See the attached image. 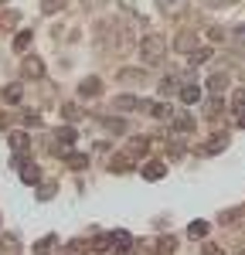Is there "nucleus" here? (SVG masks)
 Returning <instances> with one entry per match:
<instances>
[{
    "label": "nucleus",
    "mask_w": 245,
    "mask_h": 255,
    "mask_svg": "<svg viewBox=\"0 0 245 255\" xmlns=\"http://www.w3.org/2000/svg\"><path fill=\"white\" fill-rule=\"evenodd\" d=\"M113 245H116V249H129V245H133V238H129V232H113Z\"/></svg>",
    "instance_id": "25"
},
{
    "label": "nucleus",
    "mask_w": 245,
    "mask_h": 255,
    "mask_svg": "<svg viewBox=\"0 0 245 255\" xmlns=\"http://www.w3.org/2000/svg\"><path fill=\"white\" fill-rule=\"evenodd\" d=\"M201 255H225L222 249H218V245H204V252Z\"/></svg>",
    "instance_id": "32"
},
{
    "label": "nucleus",
    "mask_w": 245,
    "mask_h": 255,
    "mask_svg": "<svg viewBox=\"0 0 245 255\" xmlns=\"http://www.w3.org/2000/svg\"><path fill=\"white\" fill-rule=\"evenodd\" d=\"M146 113H150L153 119H167V123H174V116H177L170 102H150V109H146Z\"/></svg>",
    "instance_id": "7"
},
{
    "label": "nucleus",
    "mask_w": 245,
    "mask_h": 255,
    "mask_svg": "<svg viewBox=\"0 0 245 255\" xmlns=\"http://www.w3.org/2000/svg\"><path fill=\"white\" fill-rule=\"evenodd\" d=\"M31 38H34V34H31V31H27V27H24V31H20L17 38H14V51H27V48H31Z\"/></svg>",
    "instance_id": "20"
},
{
    "label": "nucleus",
    "mask_w": 245,
    "mask_h": 255,
    "mask_svg": "<svg viewBox=\"0 0 245 255\" xmlns=\"http://www.w3.org/2000/svg\"><path fill=\"white\" fill-rule=\"evenodd\" d=\"M140 58H143V65H160L163 61V41L157 34H146L140 41Z\"/></svg>",
    "instance_id": "1"
},
{
    "label": "nucleus",
    "mask_w": 245,
    "mask_h": 255,
    "mask_svg": "<svg viewBox=\"0 0 245 255\" xmlns=\"http://www.w3.org/2000/svg\"><path fill=\"white\" fill-rule=\"evenodd\" d=\"M20 99H24V85H20V82H10V85L3 89V102H7V106H17Z\"/></svg>",
    "instance_id": "15"
},
{
    "label": "nucleus",
    "mask_w": 245,
    "mask_h": 255,
    "mask_svg": "<svg viewBox=\"0 0 245 255\" xmlns=\"http://www.w3.org/2000/svg\"><path fill=\"white\" fill-rule=\"evenodd\" d=\"M55 191H58V184H55V180H41V184H38V201H51Z\"/></svg>",
    "instance_id": "17"
},
{
    "label": "nucleus",
    "mask_w": 245,
    "mask_h": 255,
    "mask_svg": "<svg viewBox=\"0 0 245 255\" xmlns=\"http://www.w3.org/2000/svg\"><path fill=\"white\" fill-rule=\"evenodd\" d=\"M116 255H136V252H133V245H129V249H116Z\"/></svg>",
    "instance_id": "33"
},
{
    "label": "nucleus",
    "mask_w": 245,
    "mask_h": 255,
    "mask_svg": "<svg viewBox=\"0 0 245 255\" xmlns=\"http://www.w3.org/2000/svg\"><path fill=\"white\" fill-rule=\"evenodd\" d=\"M20 72H24V79H44V61L41 58H27Z\"/></svg>",
    "instance_id": "10"
},
{
    "label": "nucleus",
    "mask_w": 245,
    "mask_h": 255,
    "mask_svg": "<svg viewBox=\"0 0 245 255\" xmlns=\"http://www.w3.org/2000/svg\"><path fill=\"white\" fill-rule=\"evenodd\" d=\"M55 245H58V238H55V235H48V238H41L38 245H34V252H48V249H55Z\"/></svg>",
    "instance_id": "27"
},
{
    "label": "nucleus",
    "mask_w": 245,
    "mask_h": 255,
    "mask_svg": "<svg viewBox=\"0 0 245 255\" xmlns=\"http://www.w3.org/2000/svg\"><path fill=\"white\" fill-rule=\"evenodd\" d=\"M177 96H181V102H184V106H194V102L201 99V89H198V85H191V82H184Z\"/></svg>",
    "instance_id": "13"
},
{
    "label": "nucleus",
    "mask_w": 245,
    "mask_h": 255,
    "mask_svg": "<svg viewBox=\"0 0 245 255\" xmlns=\"http://www.w3.org/2000/svg\"><path fill=\"white\" fill-rule=\"evenodd\" d=\"M174 92H181V82L174 79V75L160 79V96H174Z\"/></svg>",
    "instance_id": "18"
},
{
    "label": "nucleus",
    "mask_w": 245,
    "mask_h": 255,
    "mask_svg": "<svg viewBox=\"0 0 245 255\" xmlns=\"http://www.w3.org/2000/svg\"><path fill=\"white\" fill-rule=\"evenodd\" d=\"M146 153H150V139H146V136H133V139H129V146H126V157L143 160Z\"/></svg>",
    "instance_id": "4"
},
{
    "label": "nucleus",
    "mask_w": 245,
    "mask_h": 255,
    "mask_svg": "<svg viewBox=\"0 0 245 255\" xmlns=\"http://www.w3.org/2000/svg\"><path fill=\"white\" fill-rule=\"evenodd\" d=\"M225 89H228V75H225V72H215V75L208 79V92H211V96H222Z\"/></svg>",
    "instance_id": "14"
},
{
    "label": "nucleus",
    "mask_w": 245,
    "mask_h": 255,
    "mask_svg": "<svg viewBox=\"0 0 245 255\" xmlns=\"http://www.w3.org/2000/svg\"><path fill=\"white\" fill-rule=\"evenodd\" d=\"M102 92V79H96V75H89V79L79 82V96L82 99H96Z\"/></svg>",
    "instance_id": "5"
},
{
    "label": "nucleus",
    "mask_w": 245,
    "mask_h": 255,
    "mask_svg": "<svg viewBox=\"0 0 245 255\" xmlns=\"http://www.w3.org/2000/svg\"><path fill=\"white\" fill-rule=\"evenodd\" d=\"M24 157H27V153H24ZM24 157L14 160V163H17V170H20V180H24V184H34V187H38V184H41V170H38V163H31V160H24Z\"/></svg>",
    "instance_id": "2"
},
{
    "label": "nucleus",
    "mask_w": 245,
    "mask_h": 255,
    "mask_svg": "<svg viewBox=\"0 0 245 255\" xmlns=\"http://www.w3.org/2000/svg\"><path fill=\"white\" fill-rule=\"evenodd\" d=\"M65 163H68L72 170H85V167H89V157H82V153H65Z\"/></svg>",
    "instance_id": "21"
},
{
    "label": "nucleus",
    "mask_w": 245,
    "mask_h": 255,
    "mask_svg": "<svg viewBox=\"0 0 245 255\" xmlns=\"http://www.w3.org/2000/svg\"><path fill=\"white\" fill-rule=\"evenodd\" d=\"M116 109H150V102H143V99H136V96H116Z\"/></svg>",
    "instance_id": "11"
},
{
    "label": "nucleus",
    "mask_w": 245,
    "mask_h": 255,
    "mask_svg": "<svg viewBox=\"0 0 245 255\" xmlns=\"http://www.w3.org/2000/svg\"><path fill=\"white\" fill-rule=\"evenodd\" d=\"M7 143H10L17 153H27V146H31V136H27L24 129H10V133H7Z\"/></svg>",
    "instance_id": "8"
},
{
    "label": "nucleus",
    "mask_w": 245,
    "mask_h": 255,
    "mask_svg": "<svg viewBox=\"0 0 245 255\" xmlns=\"http://www.w3.org/2000/svg\"><path fill=\"white\" fill-rule=\"evenodd\" d=\"M204 235H208V221L198 218V221H191V225H187V238H204Z\"/></svg>",
    "instance_id": "19"
},
{
    "label": "nucleus",
    "mask_w": 245,
    "mask_h": 255,
    "mask_svg": "<svg viewBox=\"0 0 245 255\" xmlns=\"http://www.w3.org/2000/svg\"><path fill=\"white\" fill-rule=\"evenodd\" d=\"M20 126H27V129H38V126H41V116L27 109V113H20Z\"/></svg>",
    "instance_id": "23"
},
{
    "label": "nucleus",
    "mask_w": 245,
    "mask_h": 255,
    "mask_svg": "<svg viewBox=\"0 0 245 255\" xmlns=\"http://www.w3.org/2000/svg\"><path fill=\"white\" fill-rule=\"evenodd\" d=\"M82 7H85V10H102L106 0H82Z\"/></svg>",
    "instance_id": "29"
},
{
    "label": "nucleus",
    "mask_w": 245,
    "mask_h": 255,
    "mask_svg": "<svg viewBox=\"0 0 245 255\" xmlns=\"http://www.w3.org/2000/svg\"><path fill=\"white\" fill-rule=\"evenodd\" d=\"M235 255H245V249H239V252H235Z\"/></svg>",
    "instance_id": "35"
},
{
    "label": "nucleus",
    "mask_w": 245,
    "mask_h": 255,
    "mask_svg": "<svg viewBox=\"0 0 245 255\" xmlns=\"http://www.w3.org/2000/svg\"><path fill=\"white\" fill-rule=\"evenodd\" d=\"M174 48H177V51H184V55H191V51H198V38H194L191 31H181V34H177V41H174Z\"/></svg>",
    "instance_id": "9"
},
{
    "label": "nucleus",
    "mask_w": 245,
    "mask_h": 255,
    "mask_svg": "<svg viewBox=\"0 0 245 255\" xmlns=\"http://www.w3.org/2000/svg\"><path fill=\"white\" fill-rule=\"evenodd\" d=\"M0 3H7V0H0Z\"/></svg>",
    "instance_id": "36"
},
{
    "label": "nucleus",
    "mask_w": 245,
    "mask_h": 255,
    "mask_svg": "<svg viewBox=\"0 0 245 255\" xmlns=\"http://www.w3.org/2000/svg\"><path fill=\"white\" fill-rule=\"evenodd\" d=\"M194 126H198V119L191 116V113H177V116H174V123H170V129H174V133H187V136H191V133H194Z\"/></svg>",
    "instance_id": "3"
},
{
    "label": "nucleus",
    "mask_w": 245,
    "mask_h": 255,
    "mask_svg": "<svg viewBox=\"0 0 245 255\" xmlns=\"http://www.w3.org/2000/svg\"><path fill=\"white\" fill-rule=\"evenodd\" d=\"M41 10L51 17V14H61L65 10V0H41Z\"/></svg>",
    "instance_id": "22"
},
{
    "label": "nucleus",
    "mask_w": 245,
    "mask_h": 255,
    "mask_svg": "<svg viewBox=\"0 0 245 255\" xmlns=\"http://www.w3.org/2000/svg\"><path fill=\"white\" fill-rule=\"evenodd\" d=\"M102 126L113 133V136H122V133H129V123L126 119H120V116H109V119H102Z\"/></svg>",
    "instance_id": "12"
},
{
    "label": "nucleus",
    "mask_w": 245,
    "mask_h": 255,
    "mask_svg": "<svg viewBox=\"0 0 245 255\" xmlns=\"http://www.w3.org/2000/svg\"><path fill=\"white\" fill-rule=\"evenodd\" d=\"M208 38H211V41H225V31H222V27H211Z\"/></svg>",
    "instance_id": "30"
},
{
    "label": "nucleus",
    "mask_w": 245,
    "mask_h": 255,
    "mask_svg": "<svg viewBox=\"0 0 245 255\" xmlns=\"http://www.w3.org/2000/svg\"><path fill=\"white\" fill-rule=\"evenodd\" d=\"M157 3H160V7H174V0H157Z\"/></svg>",
    "instance_id": "34"
},
{
    "label": "nucleus",
    "mask_w": 245,
    "mask_h": 255,
    "mask_svg": "<svg viewBox=\"0 0 245 255\" xmlns=\"http://www.w3.org/2000/svg\"><path fill=\"white\" fill-rule=\"evenodd\" d=\"M225 146H228V133H215L208 139V153H222Z\"/></svg>",
    "instance_id": "16"
},
{
    "label": "nucleus",
    "mask_w": 245,
    "mask_h": 255,
    "mask_svg": "<svg viewBox=\"0 0 245 255\" xmlns=\"http://www.w3.org/2000/svg\"><path fill=\"white\" fill-rule=\"evenodd\" d=\"M208 58H211V51H208V48H198V51H191V55H187L191 65H201V61H208Z\"/></svg>",
    "instance_id": "26"
},
{
    "label": "nucleus",
    "mask_w": 245,
    "mask_h": 255,
    "mask_svg": "<svg viewBox=\"0 0 245 255\" xmlns=\"http://www.w3.org/2000/svg\"><path fill=\"white\" fill-rule=\"evenodd\" d=\"M61 113H65V116H68V119H75V116H79V109H75L72 102H68V106H61Z\"/></svg>",
    "instance_id": "31"
},
{
    "label": "nucleus",
    "mask_w": 245,
    "mask_h": 255,
    "mask_svg": "<svg viewBox=\"0 0 245 255\" xmlns=\"http://www.w3.org/2000/svg\"><path fill=\"white\" fill-rule=\"evenodd\" d=\"M174 245H177V242H174L170 235H163L160 242H157V249H160V252H174Z\"/></svg>",
    "instance_id": "28"
},
{
    "label": "nucleus",
    "mask_w": 245,
    "mask_h": 255,
    "mask_svg": "<svg viewBox=\"0 0 245 255\" xmlns=\"http://www.w3.org/2000/svg\"><path fill=\"white\" fill-rule=\"evenodd\" d=\"M143 177H146V180H163V177H167V163H163V160H146V163H143Z\"/></svg>",
    "instance_id": "6"
},
{
    "label": "nucleus",
    "mask_w": 245,
    "mask_h": 255,
    "mask_svg": "<svg viewBox=\"0 0 245 255\" xmlns=\"http://www.w3.org/2000/svg\"><path fill=\"white\" fill-rule=\"evenodd\" d=\"M120 79L122 82H143V79H146V72H140V68H122Z\"/></svg>",
    "instance_id": "24"
}]
</instances>
